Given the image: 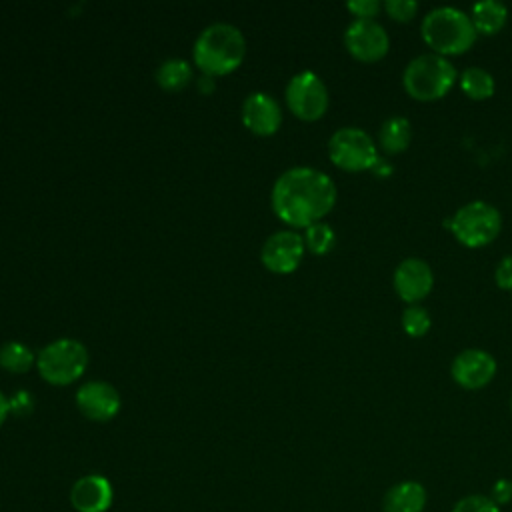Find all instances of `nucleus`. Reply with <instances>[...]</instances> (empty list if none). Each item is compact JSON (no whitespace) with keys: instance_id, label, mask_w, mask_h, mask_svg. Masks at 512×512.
Masks as SVG:
<instances>
[{"instance_id":"1","label":"nucleus","mask_w":512,"mask_h":512,"mask_svg":"<svg viewBox=\"0 0 512 512\" xmlns=\"http://www.w3.org/2000/svg\"><path fill=\"white\" fill-rule=\"evenodd\" d=\"M270 200L280 220L308 228L336 204V184L318 168L292 166L276 178Z\"/></svg>"},{"instance_id":"2","label":"nucleus","mask_w":512,"mask_h":512,"mask_svg":"<svg viewBox=\"0 0 512 512\" xmlns=\"http://www.w3.org/2000/svg\"><path fill=\"white\" fill-rule=\"evenodd\" d=\"M246 54V40L238 26L230 22L208 24L194 42V62L208 76L234 70Z\"/></svg>"},{"instance_id":"3","label":"nucleus","mask_w":512,"mask_h":512,"mask_svg":"<svg viewBox=\"0 0 512 512\" xmlns=\"http://www.w3.org/2000/svg\"><path fill=\"white\" fill-rule=\"evenodd\" d=\"M420 32L432 52L450 56L462 54L476 42V28L470 14L456 6H436L422 18Z\"/></svg>"},{"instance_id":"4","label":"nucleus","mask_w":512,"mask_h":512,"mask_svg":"<svg viewBox=\"0 0 512 512\" xmlns=\"http://www.w3.org/2000/svg\"><path fill=\"white\" fill-rule=\"evenodd\" d=\"M454 64L436 52H424L412 58L402 74L404 90L416 100H438L456 82Z\"/></svg>"},{"instance_id":"5","label":"nucleus","mask_w":512,"mask_h":512,"mask_svg":"<svg viewBox=\"0 0 512 512\" xmlns=\"http://www.w3.org/2000/svg\"><path fill=\"white\" fill-rule=\"evenodd\" d=\"M446 228L452 230L460 244L480 248L496 240L502 228V216L494 204L486 200H472L460 206L454 216L446 220Z\"/></svg>"},{"instance_id":"6","label":"nucleus","mask_w":512,"mask_h":512,"mask_svg":"<svg viewBox=\"0 0 512 512\" xmlns=\"http://www.w3.org/2000/svg\"><path fill=\"white\" fill-rule=\"evenodd\" d=\"M36 366L40 376L50 384H70L88 366V350L80 340L58 338L38 352Z\"/></svg>"},{"instance_id":"7","label":"nucleus","mask_w":512,"mask_h":512,"mask_svg":"<svg viewBox=\"0 0 512 512\" xmlns=\"http://www.w3.org/2000/svg\"><path fill=\"white\" fill-rule=\"evenodd\" d=\"M330 160L350 172L370 170L378 158V148L372 136L358 126H342L328 140Z\"/></svg>"},{"instance_id":"8","label":"nucleus","mask_w":512,"mask_h":512,"mask_svg":"<svg viewBox=\"0 0 512 512\" xmlns=\"http://www.w3.org/2000/svg\"><path fill=\"white\" fill-rule=\"evenodd\" d=\"M286 104L302 120H316L328 108V90L324 80L312 72L302 70L286 84Z\"/></svg>"},{"instance_id":"9","label":"nucleus","mask_w":512,"mask_h":512,"mask_svg":"<svg viewBox=\"0 0 512 512\" xmlns=\"http://www.w3.org/2000/svg\"><path fill=\"white\" fill-rule=\"evenodd\" d=\"M344 44L354 58L374 62L388 52L390 38L380 22L372 18H356L344 30Z\"/></svg>"},{"instance_id":"10","label":"nucleus","mask_w":512,"mask_h":512,"mask_svg":"<svg viewBox=\"0 0 512 512\" xmlns=\"http://www.w3.org/2000/svg\"><path fill=\"white\" fill-rule=\"evenodd\" d=\"M304 256V238L294 230H278L270 234L264 244L260 258L264 266L278 274H288L298 268Z\"/></svg>"},{"instance_id":"11","label":"nucleus","mask_w":512,"mask_h":512,"mask_svg":"<svg viewBox=\"0 0 512 512\" xmlns=\"http://www.w3.org/2000/svg\"><path fill=\"white\" fill-rule=\"evenodd\" d=\"M392 284L400 300H404L406 304H418L430 294L434 286V272L426 260L408 256L396 266Z\"/></svg>"},{"instance_id":"12","label":"nucleus","mask_w":512,"mask_h":512,"mask_svg":"<svg viewBox=\"0 0 512 512\" xmlns=\"http://www.w3.org/2000/svg\"><path fill=\"white\" fill-rule=\"evenodd\" d=\"M450 374L454 382L466 390H478L496 376V360L482 348H466L452 360Z\"/></svg>"},{"instance_id":"13","label":"nucleus","mask_w":512,"mask_h":512,"mask_svg":"<svg viewBox=\"0 0 512 512\" xmlns=\"http://www.w3.org/2000/svg\"><path fill=\"white\" fill-rule=\"evenodd\" d=\"M120 394L118 390L104 380H88L76 390V406L78 410L96 422H106L114 418L120 410Z\"/></svg>"},{"instance_id":"14","label":"nucleus","mask_w":512,"mask_h":512,"mask_svg":"<svg viewBox=\"0 0 512 512\" xmlns=\"http://www.w3.org/2000/svg\"><path fill=\"white\" fill-rule=\"evenodd\" d=\"M112 500V484L100 474H86L70 488V504L76 512H106L112 506Z\"/></svg>"},{"instance_id":"15","label":"nucleus","mask_w":512,"mask_h":512,"mask_svg":"<svg viewBox=\"0 0 512 512\" xmlns=\"http://www.w3.org/2000/svg\"><path fill=\"white\" fill-rule=\"evenodd\" d=\"M242 122L256 134H274L282 122V110L268 92H250L242 102Z\"/></svg>"},{"instance_id":"16","label":"nucleus","mask_w":512,"mask_h":512,"mask_svg":"<svg viewBox=\"0 0 512 512\" xmlns=\"http://www.w3.org/2000/svg\"><path fill=\"white\" fill-rule=\"evenodd\" d=\"M426 488L416 480H402L388 488L382 498L384 512H422L426 508Z\"/></svg>"},{"instance_id":"17","label":"nucleus","mask_w":512,"mask_h":512,"mask_svg":"<svg viewBox=\"0 0 512 512\" xmlns=\"http://www.w3.org/2000/svg\"><path fill=\"white\" fill-rule=\"evenodd\" d=\"M412 140V124L404 116H390L380 124L378 146L384 154H400Z\"/></svg>"},{"instance_id":"18","label":"nucleus","mask_w":512,"mask_h":512,"mask_svg":"<svg viewBox=\"0 0 512 512\" xmlns=\"http://www.w3.org/2000/svg\"><path fill=\"white\" fill-rule=\"evenodd\" d=\"M472 24L480 34H496L508 18V8L500 0H480L472 6Z\"/></svg>"},{"instance_id":"19","label":"nucleus","mask_w":512,"mask_h":512,"mask_svg":"<svg viewBox=\"0 0 512 512\" xmlns=\"http://www.w3.org/2000/svg\"><path fill=\"white\" fill-rule=\"evenodd\" d=\"M460 86L472 100H486L494 94L496 82L494 76L480 66H468L460 74Z\"/></svg>"},{"instance_id":"20","label":"nucleus","mask_w":512,"mask_h":512,"mask_svg":"<svg viewBox=\"0 0 512 512\" xmlns=\"http://www.w3.org/2000/svg\"><path fill=\"white\" fill-rule=\"evenodd\" d=\"M192 78V68L184 58H168L156 68V82L166 90H180Z\"/></svg>"},{"instance_id":"21","label":"nucleus","mask_w":512,"mask_h":512,"mask_svg":"<svg viewBox=\"0 0 512 512\" xmlns=\"http://www.w3.org/2000/svg\"><path fill=\"white\" fill-rule=\"evenodd\" d=\"M36 356L28 344L10 340L0 346V366L10 372H26L34 364Z\"/></svg>"},{"instance_id":"22","label":"nucleus","mask_w":512,"mask_h":512,"mask_svg":"<svg viewBox=\"0 0 512 512\" xmlns=\"http://www.w3.org/2000/svg\"><path fill=\"white\" fill-rule=\"evenodd\" d=\"M336 234L326 222H314L304 232V246L314 254H326L334 248Z\"/></svg>"},{"instance_id":"23","label":"nucleus","mask_w":512,"mask_h":512,"mask_svg":"<svg viewBox=\"0 0 512 512\" xmlns=\"http://www.w3.org/2000/svg\"><path fill=\"white\" fill-rule=\"evenodd\" d=\"M432 326V318L428 314V310L420 304H408L402 312V328L408 336L420 338L424 336Z\"/></svg>"},{"instance_id":"24","label":"nucleus","mask_w":512,"mask_h":512,"mask_svg":"<svg viewBox=\"0 0 512 512\" xmlns=\"http://www.w3.org/2000/svg\"><path fill=\"white\" fill-rule=\"evenodd\" d=\"M452 512H500V506L490 496L468 494L454 504Z\"/></svg>"},{"instance_id":"25","label":"nucleus","mask_w":512,"mask_h":512,"mask_svg":"<svg viewBox=\"0 0 512 512\" xmlns=\"http://www.w3.org/2000/svg\"><path fill=\"white\" fill-rule=\"evenodd\" d=\"M384 10H386L388 16H392L394 20L408 22V20H412L414 14L418 12V2H416V0H386V2H384Z\"/></svg>"},{"instance_id":"26","label":"nucleus","mask_w":512,"mask_h":512,"mask_svg":"<svg viewBox=\"0 0 512 512\" xmlns=\"http://www.w3.org/2000/svg\"><path fill=\"white\" fill-rule=\"evenodd\" d=\"M346 8L356 14V18H372L382 10V4L378 0H348Z\"/></svg>"},{"instance_id":"27","label":"nucleus","mask_w":512,"mask_h":512,"mask_svg":"<svg viewBox=\"0 0 512 512\" xmlns=\"http://www.w3.org/2000/svg\"><path fill=\"white\" fill-rule=\"evenodd\" d=\"M494 280L502 290H512V254L504 256L494 272Z\"/></svg>"},{"instance_id":"28","label":"nucleus","mask_w":512,"mask_h":512,"mask_svg":"<svg viewBox=\"0 0 512 512\" xmlns=\"http://www.w3.org/2000/svg\"><path fill=\"white\" fill-rule=\"evenodd\" d=\"M490 498H492L498 506H504V504L512 502V480H508V478H498V480L492 484Z\"/></svg>"},{"instance_id":"29","label":"nucleus","mask_w":512,"mask_h":512,"mask_svg":"<svg viewBox=\"0 0 512 512\" xmlns=\"http://www.w3.org/2000/svg\"><path fill=\"white\" fill-rule=\"evenodd\" d=\"M10 400V410H14L16 414H28L30 410H32V398H30V394L28 392H24V390H20V392H16L12 398H8Z\"/></svg>"},{"instance_id":"30","label":"nucleus","mask_w":512,"mask_h":512,"mask_svg":"<svg viewBox=\"0 0 512 512\" xmlns=\"http://www.w3.org/2000/svg\"><path fill=\"white\" fill-rule=\"evenodd\" d=\"M376 176H380V178H386V176H390L392 174V164L386 160V158H382V156H378L376 158V162L372 164V168H370Z\"/></svg>"},{"instance_id":"31","label":"nucleus","mask_w":512,"mask_h":512,"mask_svg":"<svg viewBox=\"0 0 512 512\" xmlns=\"http://www.w3.org/2000/svg\"><path fill=\"white\" fill-rule=\"evenodd\" d=\"M198 90H200V92H212V90H214V80H212V76L204 74V76L198 80Z\"/></svg>"},{"instance_id":"32","label":"nucleus","mask_w":512,"mask_h":512,"mask_svg":"<svg viewBox=\"0 0 512 512\" xmlns=\"http://www.w3.org/2000/svg\"><path fill=\"white\" fill-rule=\"evenodd\" d=\"M8 412H10V400L0 392V426L4 424Z\"/></svg>"},{"instance_id":"33","label":"nucleus","mask_w":512,"mask_h":512,"mask_svg":"<svg viewBox=\"0 0 512 512\" xmlns=\"http://www.w3.org/2000/svg\"><path fill=\"white\" fill-rule=\"evenodd\" d=\"M510 410H512V396H510Z\"/></svg>"}]
</instances>
